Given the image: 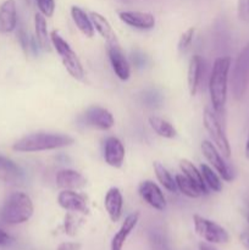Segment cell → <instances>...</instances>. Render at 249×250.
Masks as SVG:
<instances>
[{
    "label": "cell",
    "mask_w": 249,
    "mask_h": 250,
    "mask_svg": "<svg viewBox=\"0 0 249 250\" xmlns=\"http://www.w3.org/2000/svg\"><path fill=\"white\" fill-rule=\"evenodd\" d=\"M75 139L68 134L51 133V132H37L22 137L15 142L12 149L19 153H36V151L55 150L72 146Z\"/></svg>",
    "instance_id": "cell-1"
},
{
    "label": "cell",
    "mask_w": 249,
    "mask_h": 250,
    "mask_svg": "<svg viewBox=\"0 0 249 250\" xmlns=\"http://www.w3.org/2000/svg\"><path fill=\"white\" fill-rule=\"evenodd\" d=\"M229 68H231L229 56L217 58L212 65L209 78V93L212 109L215 112H221L226 105Z\"/></svg>",
    "instance_id": "cell-2"
},
{
    "label": "cell",
    "mask_w": 249,
    "mask_h": 250,
    "mask_svg": "<svg viewBox=\"0 0 249 250\" xmlns=\"http://www.w3.org/2000/svg\"><path fill=\"white\" fill-rule=\"evenodd\" d=\"M33 211V203L29 195L23 192H15L5 200L0 217L5 224L20 225L28 221Z\"/></svg>",
    "instance_id": "cell-3"
},
{
    "label": "cell",
    "mask_w": 249,
    "mask_h": 250,
    "mask_svg": "<svg viewBox=\"0 0 249 250\" xmlns=\"http://www.w3.org/2000/svg\"><path fill=\"white\" fill-rule=\"evenodd\" d=\"M50 42L51 45L56 50V53L60 55L61 61H62L63 66L67 70V72L72 76L75 80H83L84 77V70L81 60L78 59L77 54L72 50L70 44L61 37V34L58 31L54 29L50 33Z\"/></svg>",
    "instance_id": "cell-4"
},
{
    "label": "cell",
    "mask_w": 249,
    "mask_h": 250,
    "mask_svg": "<svg viewBox=\"0 0 249 250\" xmlns=\"http://www.w3.org/2000/svg\"><path fill=\"white\" fill-rule=\"evenodd\" d=\"M249 84V43L237 56L232 71V93L237 100L246 94Z\"/></svg>",
    "instance_id": "cell-5"
},
{
    "label": "cell",
    "mask_w": 249,
    "mask_h": 250,
    "mask_svg": "<svg viewBox=\"0 0 249 250\" xmlns=\"http://www.w3.org/2000/svg\"><path fill=\"white\" fill-rule=\"evenodd\" d=\"M203 122H204V127L209 133L210 138L215 143V146L219 149V151L225 158H229L231 156V146H229V142L225 134L224 127H222L216 112L210 109H205L204 115H203Z\"/></svg>",
    "instance_id": "cell-6"
},
{
    "label": "cell",
    "mask_w": 249,
    "mask_h": 250,
    "mask_svg": "<svg viewBox=\"0 0 249 250\" xmlns=\"http://www.w3.org/2000/svg\"><path fill=\"white\" fill-rule=\"evenodd\" d=\"M194 229L199 237H202L207 243L210 244H225L228 243L229 234L222 226L216 222L208 220L205 217L194 215L193 216Z\"/></svg>",
    "instance_id": "cell-7"
},
{
    "label": "cell",
    "mask_w": 249,
    "mask_h": 250,
    "mask_svg": "<svg viewBox=\"0 0 249 250\" xmlns=\"http://www.w3.org/2000/svg\"><path fill=\"white\" fill-rule=\"evenodd\" d=\"M202 151L204 158L208 160V163L215 168V171L219 173L220 177H221L222 180L226 181V182H231V181L233 180V171L229 167L228 164L224 160L219 149H217L211 142L203 141Z\"/></svg>",
    "instance_id": "cell-8"
},
{
    "label": "cell",
    "mask_w": 249,
    "mask_h": 250,
    "mask_svg": "<svg viewBox=\"0 0 249 250\" xmlns=\"http://www.w3.org/2000/svg\"><path fill=\"white\" fill-rule=\"evenodd\" d=\"M84 121L88 126L100 131H107L115 125V119L111 112L98 105H93L85 110Z\"/></svg>",
    "instance_id": "cell-9"
},
{
    "label": "cell",
    "mask_w": 249,
    "mask_h": 250,
    "mask_svg": "<svg viewBox=\"0 0 249 250\" xmlns=\"http://www.w3.org/2000/svg\"><path fill=\"white\" fill-rule=\"evenodd\" d=\"M138 193L142 199L158 211L166 209V198L163 190L153 181H143L138 187Z\"/></svg>",
    "instance_id": "cell-10"
},
{
    "label": "cell",
    "mask_w": 249,
    "mask_h": 250,
    "mask_svg": "<svg viewBox=\"0 0 249 250\" xmlns=\"http://www.w3.org/2000/svg\"><path fill=\"white\" fill-rule=\"evenodd\" d=\"M58 203L66 211L78 212V214H89V207H88L87 198L83 194L76 193V190L63 189L59 193Z\"/></svg>",
    "instance_id": "cell-11"
},
{
    "label": "cell",
    "mask_w": 249,
    "mask_h": 250,
    "mask_svg": "<svg viewBox=\"0 0 249 250\" xmlns=\"http://www.w3.org/2000/svg\"><path fill=\"white\" fill-rule=\"evenodd\" d=\"M107 55H109L110 63H111L115 75L121 81L128 80L131 76V68H129V63L122 51L120 43L107 45Z\"/></svg>",
    "instance_id": "cell-12"
},
{
    "label": "cell",
    "mask_w": 249,
    "mask_h": 250,
    "mask_svg": "<svg viewBox=\"0 0 249 250\" xmlns=\"http://www.w3.org/2000/svg\"><path fill=\"white\" fill-rule=\"evenodd\" d=\"M119 19L132 28L149 31L155 26V17L149 12L142 11H120Z\"/></svg>",
    "instance_id": "cell-13"
},
{
    "label": "cell",
    "mask_w": 249,
    "mask_h": 250,
    "mask_svg": "<svg viewBox=\"0 0 249 250\" xmlns=\"http://www.w3.org/2000/svg\"><path fill=\"white\" fill-rule=\"evenodd\" d=\"M104 160L109 166L120 168L124 161V146L117 137H109L105 141Z\"/></svg>",
    "instance_id": "cell-14"
},
{
    "label": "cell",
    "mask_w": 249,
    "mask_h": 250,
    "mask_svg": "<svg viewBox=\"0 0 249 250\" xmlns=\"http://www.w3.org/2000/svg\"><path fill=\"white\" fill-rule=\"evenodd\" d=\"M17 27L16 0H5L0 5V33H11Z\"/></svg>",
    "instance_id": "cell-15"
},
{
    "label": "cell",
    "mask_w": 249,
    "mask_h": 250,
    "mask_svg": "<svg viewBox=\"0 0 249 250\" xmlns=\"http://www.w3.org/2000/svg\"><path fill=\"white\" fill-rule=\"evenodd\" d=\"M56 185L62 189L76 190L84 187L87 185V180L82 173L71 168H65L56 173Z\"/></svg>",
    "instance_id": "cell-16"
},
{
    "label": "cell",
    "mask_w": 249,
    "mask_h": 250,
    "mask_svg": "<svg viewBox=\"0 0 249 250\" xmlns=\"http://www.w3.org/2000/svg\"><path fill=\"white\" fill-rule=\"evenodd\" d=\"M104 207L112 222H117L122 215V208H124V198H122L121 190L117 187L110 188L105 194Z\"/></svg>",
    "instance_id": "cell-17"
},
{
    "label": "cell",
    "mask_w": 249,
    "mask_h": 250,
    "mask_svg": "<svg viewBox=\"0 0 249 250\" xmlns=\"http://www.w3.org/2000/svg\"><path fill=\"white\" fill-rule=\"evenodd\" d=\"M139 221V212H132L131 215L124 219V221L122 222L121 227L117 231V233L112 237L111 241V247H110V250H122L124 246V242H126L127 237L131 234V232L133 231L134 227L137 226Z\"/></svg>",
    "instance_id": "cell-18"
},
{
    "label": "cell",
    "mask_w": 249,
    "mask_h": 250,
    "mask_svg": "<svg viewBox=\"0 0 249 250\" xmlns=\"http://www.w3.org/2000/svg\"><path fill=\"white\" fill-rule=\"evenodd\" d=\"M203 71H204V60L200 55H193L188 63L187 71V82L189 94L194 97L199 88L200 80H202Z\"/></svg>",
    "instance_id": "cell-19"
},
{
    "label": "cell",
    "mask_w": 249,
    "mask_h": 250,
    "mask_svg": "<svg viewBox=\"0 0 249 250\" xmlns=\"http://www.w3.org/2000/svg\"><path fill=\"white\" fill-rule=\"evenodd\" d=\"M90 20L93 22V26H94L95 31L102 36V38L106 42V45H111V44H117L119 43V39H117L116 33L112 29L110 22L105 19L103 15H100L99 12H90L89 14Z\"/></svg>",
    "instance_id": "cell-20"
},
{
    "label": "cell",
    "mask_w": 249,
    "mask_h": 250,
    "mask_svg": "<svg viewBox=\"0 0 249 250\" xmlns=\"http://www.w3.org/2000/svg\"><path fill=\"white\" fill-rule=\"evenodd\" d=\"M71 17H72L73 22H75V24L83 36L87 37V38L94 37L95 28L93 26L90 16L85 14V11H83L80 6H76V5L71 6Z\"/></svg>",
    "instance_id": "cell-21"
},
{
    "label": "cell",
    "mask_w": 249,
    "mask_h": 250,
    "mask_svg": "<svg viewBox=\"0 0 249 250\" xmlns=\"http://www.w3.org/2000/svg\"><path fill=\"white\" fill-rule=\"evenodd\" d=\"M34 31H36L37 43L39 44L41 49L49 51L50 50V36L48 34V27H46V20L44 15L41 12L34 15Z\"/></svg>",
    "instance_id": "cell-22"
},
{
    "label": "cell",
    "mask_w": 249,
    "mask_h": 250,
    "mask_svg": "<svg viewBox=\"0 0 249 250\" xmlns=\"http://www.w3.org/2000/svg\"><path fill=\"white\" fill-rule=\"evenodd\" d=\"M180 168L183 172V175H185L188 180L192 181V182L202 190L203 194H207L208 187L207 185H205L204 180H203L202 172L193 165L192 161L187 160V159H182V160L180 161Z\"/></svg>",
    "instance_id": "cell-23"
},
{
    "label": "cell",
    "mask_w": 249,
    "mask_h": 250,
    "mask_svg": "<svg viewBox=\"0 0 249 250\" xmlns=\"http://www.w3.org/2000/svg\"><path fill=\"white\" fill-rule=\"evenodd\" d=\"M149 125H150L151 129L155 132L158 136L163 137L166 139H172L175 138L177 131L173 127V125H171L170 122L166 121L165 119H161L159 116H150L148 119Z\"/></svg>",
    "instance_id": "cell-24"
},
{
    "label": "cell",
    "mask_w": 249,
    "mask_h": 250,
    "mask_svg": "<svg viewBox=\"0 0 249 250\" xmlns=\"http://www.w3.org/2000/svg\"><path fill=\"white\" fill-rule=\"evenodd\" d=\"M153 167L159 183H160L166 190H168V192L171 193H175L176 190H177V186H176L175 178H173L172 175L168 172L167 168H166L163 164L159 163V161H155V163L153 164Z\"/></svg>",
    "instance_id": "cell-25"
},
{
    "label": "cell",
    "mask_w": 249,
    "mask_h": 250,
    "mask_svg": "<svg viewBox=\"0 0 249 250\" xmlns=\"http://www.w3.org/2000/svg\"><path fill=\"white\" fill-rule=\"evenodd\" d=\"M176 186H177V190H180L183 195L188 198H199L200 195H203L202 190L194 185L190 180H188L185 175H176L175 177Z\"/></svg>",
    "instance_id": "cell-26"
},
{
    "label": "cell",
    "mask_w": 249,
    "mask_h": 250,
    "mask_svg": "<svg viewBox=\"0 0 249 250\" xmlns=\"http://www.w3.org/2000/svg\"><path fill=\"white\" fill-rule=\"evenodd\" d=\"M200 172H202L203 180H204L205 185L208 188L212 190V192H221L222 190V182L220 176L210 167L207 164H202L200 165Z\"/></svg>",
    "instance_id": "cell-27"
},
{
    "label": "cell",
    "mask_w": 249,
    "mask_h": 250,
    "mask_svg": "<svg viewBox=\"0 0 249 250\" xmlns=\"http://www.w3.org/2000/svg\"><path fill=\"white\" fill-rule=\"evenodd\" d=\"M78 212L68 211L65 216V222H63V229L68 236H75L78 232L80 227L82 226L83 219L78 216Z\"/></svg>",
    "instance_id": "cell-28"
},
{
    "label": "cell",
    "mask_w": 249,
    "mask_h": 250,
    "mask_svg": "<svg viewBox=\"0 0 249 250\" xmlns=\"http://www.w3.org/2000/svg\"><path fill=\"white\" fill-rule=\"evenodd\" d=\"M194 34H195L194 27H190V28H188L187 31L183 32L180 41H178V50H180L181 53H185V51L189 48L190 44H192L193 42V38H194Z\"/></svg>",
    "instance_id": "cell-29"
},
{
    "label": "cell",
    "mask_w": 249,
    "mask_h": 250,
    "mask_svg": "<svg viewBox=\"0 0 249 250\" xmlns=\"http://www.w3.org/2000/svg\"><path fill=\"white\" fill-rule=\"evenodd\" d=\"M0 171H4V172H6L7 175H12V176H17L21 173L19 166H17L14 161L10 160L9 158L2 155H0Z\"/></svg>",
    "instance_id": "cell-30"
},
{
    "label": "cell",
    "mask_w": 249,
    "mask_h": 250,
    "mask_svg": "<svg viewBox=\"0 0 249 250\" xmlns=\"http://www.w3.org/2000/svg\"><path fill=\"white\" fill-rule=\"evenodd\" d=\"M37 6L42 15L45 17H51L55 11V0H36Z\"/></svg>",
    "instance_id": "cell-31"
},
{
    "label": "cell",
    "mask_w": 249,
    "mask_h": 250,
    "mask_svg": "<svg viewBox=\"0 0 249 250\" xmlns=\"http://www.w3.org/2000/svg\"><path fill=\"white\" fill-rule=\"evenodd\" d=\"M238 17L244 22H249V0H238Z\"/></svg>",
    "instance_id": "cell-32"
},
{
    "label": "cell",
    "mask_w": 249,
    "mask_h": 250,
    "mask_svg": "<svg viewBox=\"0 0 249 250\" xmlns=\"http://www.w3.org/2000/svg\"><path fill=\"white\" fill-rule=\"evenodd\" d=\"M17 36H19V41L21 43L22 49L24 50V53H28L29 50V44H28V37H27V33L24 32L23 28H20L19 32H17Z\"/></svg>",
    "instance_id": "cell-33"
},
{
    "label": "cell",
    "mask_w": 249,
    "mask_h": 250,
    "mask_svg": "<svg viewBox=\"0 0 249 250\" xmlns=\"http://www.w3.org/2000/svg\"><path fill=\"white\" fill-rule=\"evenodd\" d=\"M81 246L78 243H62L58 250H80Z\"/></svg>",
    "instance_id": "cell-34"
},
{
    "label": "cell",
    "mask_w": 249,
    "mask_h": 250,
    "mask_svg": "<svg viewBox=\"0 0 249 250\" xmlns=\"http://www.w3.org/2000/svg\"><path fill=\"white\" fill-rule=\"evenodd\" d=\"M10 236L4 231V229H0V246H5L6 243H9Z\"/></svg>",
    "instance_id": "cell-35"
},
{
    "label": "cell",
    "mask_w": 249,
    "mask_h": 250,
    "mask_svg": "<svg viewBox=\"0 0 249 250\" xmlns=\"http://www.w3.org/2000/svg\"><path fill=\"white\" fill-rule=\"evenodd\" d=\"M199 250H217L215 247H212L210 243H200Z\"/></svg>",
    "instance_id": "cell-36"
},
{
    "label": "cell",
    "mask_w": 249,
    "mask_h": 250,
    "mask_svg": "<svg viewBox=\"0 0 249 250\" xmlns=\"http://www.w3.org/2000/svg\"><path fill=\"white\" fill-rule=\"evenodd\" d=\"M244 154H246V158L249 160V136H248V139H247L246 149H244Z\"/></svg>",
    "instance_id": "cell-37"
},
{
    "label": "cell",
    "mask_w": 249,
    "mask_h": 250,
    "mask_svg": "<svg viewBox=\"0 0 249 250\" xmlns=\"http://www.w3.org/2000/svg\"><path fill=\"white\" fill-rule=\"evenodd\" d=\"M248 221H249V215H248Z\"/></svg>",
    "instance_id": "cell-38"
},
{
    "label": "cell",
    "mask_w": 249,
    "mask_h": 250,
    "mask_svg": "<svg viewBox=\"0 0 249 250\" xmlns=\"http://www.w3.org/2000/svg\"><path fill=\"white\" fill-rule=\"evenodd\" d=\"M248 243H249V241H248Z\"/></svg>",
    "instance_id": "cell-39"
}]
</instances>
